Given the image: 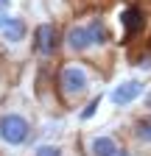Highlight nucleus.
<instances>
[{
    "label": "nucleus",
    "mask_w": 151,
    "mask_h": 156,
    "mask_svg": "<svg viewBox=\"0 0 151 156\" xmlns=\"http://www.w3.org/2000/svg\"><path fill=\"white\" fill-rule=\"evenodd\" d=\"M28 36H31L28 20L20 17V14H11L9 23L3 25V31H0V42H3L6 48H20L23 42H28Z\"/></svg>",
    "instance_id": "6e6552de"
},
{
    "label": "nucleus",
    "mask_w": 151,
    "mask_h": 156,
    "mask_svg": "<svg viewBox=\"0 0 151 156\" xmlns=\"http://www.w3.org/2000/svg\"><path fill=\"white\" fill-rule=\"evenodd\" d=\"M0 64H3V62H0Z\"/></svg>",
    "instance_id": "a211bd4d"
},
{
    "label": "nucleus",
    "mask_w": 151,
    "mask_h": 156,
    "mask_svg": "<svg viewBox=\"0 0 151 156\" xmlns=\"http://www.w3.org/2000/svg\"><path fill=\"white\" fill-rule=\"evenodd\" d=\"M84 23H87V31H90V42H92V64H95L98 58L112 48L115 36H112V28H109V23H106L104 14H90Z\"/></svg>",
    "instance_id": "423d86ee"
},
{
    "label": "nucleus",
    "mask_w": 151,
    "mask_h": 156,
    "mask_svg": "<svg viewBox=\"0 0 151 156\" xmlns=\"http://www.w3.org/2000/svg\"><path fill=\"white\" fill-rule=\"evenodd\" d=\"M115 156H137V153H134V151H131V148H126V145H123V148H120V151H118Z\"/></svg>",
    "instance_id": "2eb2a0df"
},
{
    "label": "nucleus",
    "mask_w": 151,
    "mask_h": 156,
    "mask_svg": "<svg viewBox=\"0 0 151 156\" xmlns=\"http://www.w3.org/2000/svg\"><path fill=\"white\" fill-rule=\"evenodd\" d=\"M115 20H118V28L123 34V42L126 45L134 42V39H140L145 34V28H148V11L140 3H126V6H120V11H118Z\"/></svg>",
    "instance_id": "39448f33"
},
{
    "label": "nucleus",
    "mask_w": 151,
    "mask_h": 156,
    "mask_svg": "<svg viewBox=\"0 0 151 156\" xmlns=\"http://www.w3.org/2000/svg\"><path fill=\"white\" fill-rule=\"evenodd\" d=\"M62 53L70 58H87L92 62V42L84 20H70L62 28Z\"/></svg>",
    "instance_id": "20e7f679"
},
{
    "label": "nucleus",
    "mask_w": 151,
    "mask_h": 156,
    "mask_svg": "<svg viewBox=\"0 0 151 156\" xmlns=\"http://www.w3.org/2000/svg\"><path fill=\"white\" fill-rule=\"evenodd\" d=\"M143 112H151V87H145V92H143Z\"/></svg>",
    "instance_id": "4468645a"
},
{
    "label": "nucleus",
    "mask_w": 151,
    "mask_h": 156,
    "mask_svg": "<svg viewBox=\"0 0 151 156\" xmlns=\"http://www.w3.org/2000/svg\"><path fill=\"white\" fill-rule=\"evenodd\" d=\"M31 156H67L59 142H39L31 148Z\"/></svg>",
    "instance_id": "ddd939ff"
},
{
    "label": "nucleus",
    "mask_w": 151,
    "mask_h": 156,
    "mask_svg": "<svg viewBox=\"0 0 151 156\" xmlns=\"http://www.w3.org/2000/svg\"><path fill=\"white\" fill-rule=\"evenodd\" d=\"M31 53L39 62H53L62 56V25L53 20H42L31 28Z\"/></svg>",
    "instance_id": "7ed1b4c3"
},
{
    "label": "nucleus",
    "mask_w": 151,
    "mask_h": 156,
    "mask_svg": "<svg viewBox=\"0 0 151 156\" xmlns=\"http://www.w3.org/2000/svg\"><path fill=\"white\" fill-rule=\"evenodd\" d=\"M34 136H36V128L25 112L11 109V106L0 112V145L3 148H9V151L28 148L34 142Z\"/></svg>",
    "instance_id": "f03ea898"
},
{
    "label": "nucleus",
    "mask_w": 151,
    "mask_h": 156,
    "mask_svg": "<svg viewBox=\"0 0 151 156\" xmlns=\"http://www.w3.org/2000/svg\"><path fill=\"white\" fill-rule=\"evenodd\" d=\"M101 101H104V95H101V92H92V95L87 98V101H84V106L79 109V120H81V123H90L92 117L98 114V109H101Z\"/></svg>",
    "instance_id": "9b49d317"
},
{
    "label": "nucleus",
    "mask_w": 151,
    "mask_h": 156,
    "mask_svg": "<svg viewBox=\"0 0 151 156\" xmlns=\"http://www.w3.org/2000/svg\"><path fill=\"white\" fill-rule=\"evenodd\" d=\"M131 64H134L143 75H148V73H151V45H148V48H140L134 56H131Z\"/></svg>",
    "instance_id": "f8f14e48"
},
{
    "label": "nucleus",
    "mask_w": 151,
    "mask_h": 156,
    "mask_svg": "<svg viewBox=\"0 0 151 156\" xmlns=\"http://www.w3.org/2000/svg\"><path fill=\"white\" fill-rule=\"evenodd\" d=\"M145 87H148V84L143 81V78H126V81H120V84L112 87V92H109V103L118 106V109H126V106L137 103L140 98H143Z\"/></svg>",
    "instance_id": "0eeeda50"
},
{
    "label": "nucleus",
    "mask_w": 151,
    "mask_h": 156,
    "mask_svg": "<svg viewBox=\"0 0 151 156\" xmlns=\"http://www.w3.org/2000/svg\"><path fill=\"white\" fill-rule=\"evenodd\" d=\"M11 9V0H0V11H9Z\"/></svg>",
    "instance_id": "f3484780"
},
{
    "label": "nucleus",
    "mask_w": 151,
    "mask_h": 156,
    "mask_svg": "<svg viewBox=\"0 0 151 156\" xmlns=\"http://www.w3.org/2000/svg\"><path fill=\"white\" fill-rule=\"evenodd\" d=\"M123 148V142L118 140L115 134H92L87 140V156H115Z\"/></svg>",
    "instance_id": "1a4fd4ad"
},
{
    "label": "nucleus",
    "mask_w": 151,
    "mask_h": 156,
    "mask_svg": "<svg viewBox=\"0 0 151 156\" xmlns=\"http://www.w3.org/2000/svg\"><path fill=\"white\" fill-rule=\"evenodd\" d=\"M129 140L143 151H151V112L137 114L134 120L129 123Z\"/></svg>",
    "instance_id": "9d476101"
},
{
    "label": "nucleus",
    "mask_w": 151,
    "mask_h": 156,
    "mask_svg": "<svg viewBox=\"0 0 151 156\" xmlns=\"http://www.w3.org/2000/svg\"><path fill=\"white\" fill-rule=\"evenodd\" d=\"M9 17H11V14H9V11H0V31H3V25H6V23H9Z\"/></svg>",
    "instance_id": "dca6fc26"
},
{
    "label": "nucleus",
    "mask_w": 151,
    "mask_h": 156,
    "mask_svg": "<svg viewBox=\"0 0 151 156\" xmlns=\"http://www.w3.org/2000/svg\"><path fill=\"white\" fill-rule=\"evenodd\" d=\"M98 70L87 58H64L53 67V89L62 109H79L95 92Z\"/></svg>",
    "instance_id": "f257e3e1"
}]
</instances>
